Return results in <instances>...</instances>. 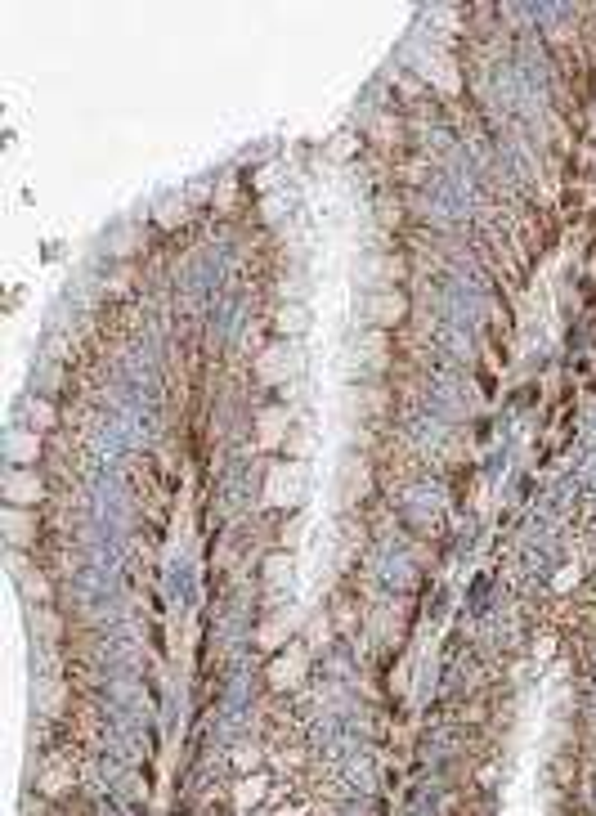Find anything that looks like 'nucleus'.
I'll use <instances>...</instances> for the list:
<instances>
[{
    "mask_svg": "<svg viewBox=\"0 0 596 816\" xmlns=\"http://www.w3.org/2000/svg\"><path fill=\"white\" fill-rule=\"evenodd\" d=\"M9 489H14V498H36L41 494V485H32V480H9Z\"/></svg>",
    "mask_w": 596,
    "mask_h": 816,
    "instance_id": "1",
    "label": "nucleus"
}]
</instances>
